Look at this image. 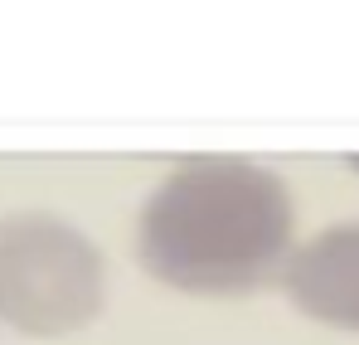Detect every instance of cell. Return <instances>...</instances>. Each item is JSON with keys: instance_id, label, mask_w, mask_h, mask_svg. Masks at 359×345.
Instances as JSON below:
<instances>
[{"instance_id": "cell-1", "label": "cell", "mask_w": 359, "mask_h": 345, "mask_svg": "<svg viewBox=\"0 0 359 345\" xmlns=\"http://www.w3.org/2000/svg\"><path fill=\"white\" fill-rule=\"evenodd\" d=\"M297 253V200L287 180L243 156H189L136 219L141 268L189 297H248L282 282Z\"/></svg>"}, {"instance_id": "cell-2", "label": "cell", "mask_w": 359, "mask_h": 345, "mask_svg": "<svg viewBox=\"0 0 359 345\" xmlns=\"http://www.w3.org/2000/svg\"><path fill=\"white\" fill-rule=\"evenodd\" d=\"M102 306L107 263L78 224L44 209L0 219V326L54 341L93 326Z\"/></svg>"}, {"instance_id": "cell-3", "label": "cell", "mask_w": 359, "mask_h": 345, "mask_svg": "<svg viewBox=\"0 0 359 345\" xmlns=\"http://www.w3.org/2000/svg\"><path fill=\"white\" fill-rule=\"evenodd\" d=\"M282 292L301 316L335 331H359V219L330 224L297 243L282 273Z\"/></svg>"}, {"instance_id": "cell-4", "label": "cell", "mask_w": 359, "mask_h": 345, "mask_svg": "<svg viewBox=\"0 0 359 345\" xmlns=\"http://www.w3.org/2000/svg\"><path fill=\"white\" fill-rule=\"evenodd\" d=\"M350 171H359V156H350Z\"/></svg>"}]
</instances>
